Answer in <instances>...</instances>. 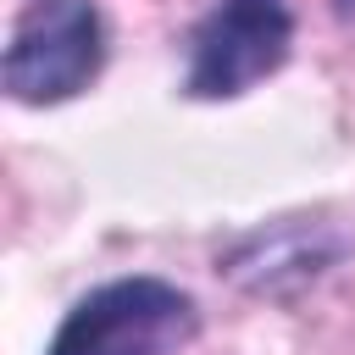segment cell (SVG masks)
I'll return each mask as SVG.
<instances>
[{"mask_svg": "<svg viewBox=\"0 0 355 355\" xmlns=\"http://www.w3.org/2000/svg\"><path fill=\"white\" fill-rule=\"evenodd\" d=\"M200 338V300L155 272L94 283L67 305L44 355H183Z\"/></svg>", "mask_w": 355, "mask_h": 355, "instance_id": "obj_1", "label": "cell"}, {"mask_svg": "<svg viewBox=\"0 0 355 355\" xmlns=\"http://www.w3.org/2000/svg\"><path fill=\"white\" fill-rule=\"evenodd\" d=\"M105 67V17L94 0H33L0 55V89L17 105L78 100Z\"/></svg>", "mask_w": 355, "mask_h": 355, "instance_id": "obj_2", "label": "cell"}, {"mask_svg": "<svg viewBox=\"0 0 355 355\" xmlns=\"http://www.w3.org/2000/svg\"><path fill=\"white\" fill-rule=\"evenodd\" d=\"M294 55V6L288 0H216L189 33L183 94L189 100H239Z\"/></svg>", "mask_w": 355, "mask_h": 355, "instance_id": "obj_3", "label": "cell"}, {"mask_svg": "<svg viewBox=\"0 0 355 355\" xmlns=\"http://www.w3.org/2000/svg\"><path fill=\"white\" fill-rule=\"evenodd\" d=\"M344 255H349V239L327 222H266L239 233L216 255V272L255 300H288L305 283L327 277Z\"/></svg>", "mask_w": 355, "mask_h": 355, "instance_id": "obj_4", "label": "cell"}, {"mask_svg": "<svg viewBox=\"0 0 355 355\" xmlns=\"http://www.w3.org/2000/svg\"><path fill=\"white\" fill-rule=\"evenodd\" d=\"M333 17H338L344 28H355V0H333Z\"/></svg>", "mask_w": 355, "mask_h": 355, "instance_id": "obj_5", "label": "cell"}]
</instances>
